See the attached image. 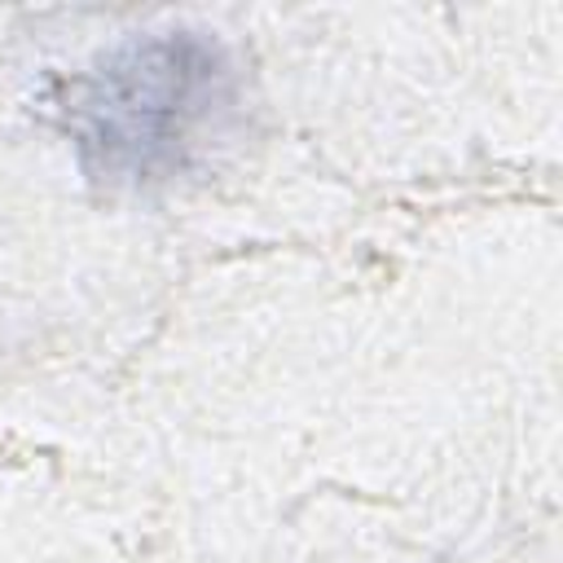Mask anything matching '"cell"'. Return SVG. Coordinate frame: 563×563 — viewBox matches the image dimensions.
Segmentation results:
<instances>
[{"label": "cell", "instance_id": "1", "mask_svg": "<svg viewBox=\"0 0 563 563\" xmlns=\"http://www.w3.org/2000/svg\"><path fill=\"white\" fill-rule=\"evenodd\" d=\"M229 106V70L198 40H150L101 62L84 79L70 114L79 145L101 158V172L150 180L185 167Z\"/></svg>", "mask_w": 563, "mask_h": 563}]
</instances>
